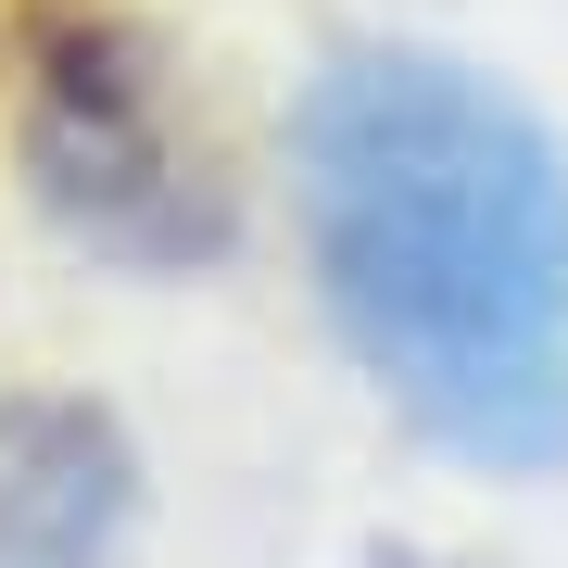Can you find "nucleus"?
<instances>
[{"instance_id": "3", "label": "nucleus", "mask_w": 568, "mask_h": 568, "mask_svg": "<svg viewBox=\"0 0 568 568\" xmlns=\"http://www.w3.org/2000/svg\"><path fill=\"white\" fill-rule=\"evenodd\" d=\"M140 455L89 392H0V568H114Z\"/></svg>"}, {"instance_id": "1", "label": "nucleus", "mask_w": 568, "mask_h": 568, "mask_svg": "<svg viewBox=\"0 0 568 568\" xmlns=\"http://www.w3.org/2000/svg\"><path fill=\"white\" fill-rule=\"evenodd\" d=\"M291 203L354 366L467 467L568 455V164L443 51H342L291 102Z\"/></svg>"}, {"instance_id": "2", "label": "nucleus", "mask_w": 568, "mask_h": 568, "mask_svg": "<svg viewBox=\"0 0 568 568\" xmlns=\"http://www.w3.org/2000/svg\"><path fill=\"white\" fill-rule=\"evenodd\" d=\"M26 190L102 265H190L227 253V164L190 114L178 63L126 13H39L26 39Z\"/></svg>"}]
</instances>
